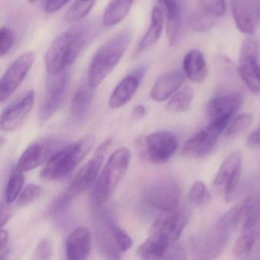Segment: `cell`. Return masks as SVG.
<instances>
[{
	"label": "cell",
	"mask_w": 260,
	"mask_h": 260,
	"mask_svg": "<svg viewBox=\"0 0 260 260\" xmlns=\"http://www.w3.org/2000/svg\"><path fill=\"white\" fill-rule=\"evenodd\" d=\"M94 22H84L57 36L45 55L48 74H57L69 69L98 31Z\"/></svg>",
	"instance_id": "1"
},
{
	"label": "cell",
	"mask_w": 260,
	"mask_h": 260,
	"mask_svg": "<svg viewBox=\"0 0 260 260\" xmlns=\"http://www.w3.org/2000/svg\"><path fill=\"white\" fill-rule=\"evenodd\" d=\"M128 28L122 30L102 45L89 63L87 83L92 89L98 88L119 63L132 42Z\"/></svg>",
	"instance_id": "2"
},
{
	"label": "cell",
	"mask_w": 260,
	"mask_h": 260,
	"mask_svg": "<svg viewBox=\"0 0 260 260\" xmlns=\"http://www.w3.org/2000/svg\"><path fill=\"white\" fill-rule=\"evenodd\" d=\"M112 143V139H108L100 144L93 157L79 170L69 186L54 201L51 207V213L55 214L64 211L76 198L86 192L95 183L105 154Z\"/></svg>",
	"instance_id": "3"
},
{
	"label": "cell",
	"mask_w": 260,
	"mask_h": 260,
	"mask_svg": "<svg viewBox=\"0 0 260 260\" xmlns=\"http://www.w3.org/2000/svg\"><path fill=\"white\" fill-rule=\"evenodd\" d=\"M95 142L93 135H86L56 152L41 171L40 178L46 182L63 179L83 160Z\"/></svg>",
	"instance_id": "4"
},
{
	"label": "cell",
	"mask_w": 260,
	"mask_h": 260,
	"mask_svg": "<svg viewBox=\"0 0 260 260\" xmlns=\"http://www.w3.org/2000/svg\"><path fill=\"white\" fill-rule=\"evenodd\" d=\"M130 160L131 152L126 147L118 149L111 155L94 184L92 199L95 205H103L109 201L125 176Z\"/></svg>",
	"instance_id": "5"
},
{
	"label": "cell",
	"mask_w": 260,
	"mask_h": 260,
	"mask_svg": "<svg viewBox=\"0 0 260 260\" xmlns=\"http://www.w3.org/2000/svg\"><path fill=\"white\" fill-rule=\"evenodd\" d=\"M71 82L69 69L57 74H48L45 95L39 108V119L44 123L61 107L68 94Z\"/></svg>",
	"instance_id": "6"
},
{
	"label": "cell",
	"mask_w": 260,
	"mask_h": 260,
	"mask_svg": "<svg viewBox=\"0 0 260 260\" xmlns=\"http://www.w3.org/2000/svg\"><path fill=\"white\" fill-rule=\"evenodd\" d=\"M138 145L141 155L150 162L162 164L167 162L177 150L178 140L171 132H158L141 139Z\"/></svg>",
	"instance_id": "7"
},
{
	"label": "cell",
	"mask_w": 260,
	"mask_h": 260,
	"mask_svg": "<svg viewBox=\"0 0 260 260\" xmlns=\"http://www.w3.org/2000/svg\"><path fill=\"white\" fill-rule=\"evenodd\" d=\"M230 232L218 221L202 235L191 240V250L196 258L211 259L220 255L228 243Z\"/></svg>",
	"instance_id": "8"
},
{
	"label": "cell",
	"mask_w": 260,
	"mask_h": 260,
	"mask_svg": "<svg viewBox=\"0 0 260 260\" xmlns=\"http://www.w3.org/2000/svg\"><path fill=\"white\" fill-rule=\"evenodd\" d=\"M180 187L173 179H162L149 185L144 190L145 202L160 211L176 210L180 200Z\"/></svg>",
	"instance_id": "9"
},
{
	"label": "cell",
	"mask_w": 260,
	"mask_h": 260,
	"mask_svg": "<svg viewBox=\"0 0 260 260\" xmlns=\"http://www.w3.org/2000/svg\"><path fill=\"white\" fill-rule=\"evenodd\" d=\"M258 57L256 42L249 38L245 39L240 48L238 73L246 86L255 93L260 92V64Z\"/></svg>",
	"instance_id": "10"
},
{
	"label": "cell",
	"mask_w": 260,
	"mask_h": 260,
	"mask_svg": "<svg viewBox=\"0 0 260 260\" xmlns=\"http://www.w3.org/2000/svg\"><path fill=\"white\" fill-rule=\"evenodd\" d=\"M60 144L55 138H45L30 144L19 158L16 170L21 173L30 171L48 162L60 150Z\"/></svg>",
	"instance_id": "11"
},
{
	"label": "cell",
	"mask_w": 260,
	"mask_h": 260,
	"mask_svg": "<svg viewBox=\"0 0 260 260\" xmlns=\"http://www.w3.org/2000/svg\"><path fill=\"white\" fill-rule=\"evenodd\" d=\"M36 56L33 53H25L18 57L10 67L0 80V101H7L22 84L34 63Z\"/></svg>",
	"instance_id": "12"
},
{
	"label": "cell",
	"mask_w": 260,
	"mask_h": 260,
	"mask_svg": "<svg viewBox=\"0 0 260 260\" xmlns=\"http://www.w3.org/2000/svg\"><path fill=\"white\" fill-rule=\"evenodd\" d=\"M224 127L216 123H210L205 130L198 132L190 138L182 150V155L188 157H202L214 147Z\"/></svg>",
	"instance_id": "13"
},
{
	"label": "cell",
	"mask_w": 260,
	"mask_h": 260,
	"mask_svg": "<svg viewBox=\"0 0 260 260\" xmlns=\"http://www.w3.org/2000/svg\"><path fill=\"white\" fill-rule=\"evenodd\" d=\"M232 14L240 32L255 34L259 23L258 0H232Z\"/></svg>",
	"instance_id": "14"
},
{
	"label": "cell",
	"mask_w": 260,
	"mask_h": 260,
	"mask_svg": "<svg viewBox=\"0 0 260 260\" xmlns=\"http://www.w3.org/2000/svg\"><path fill=\"white\" fill-rule=\"evenodd\" d=\"M34 103L35 92L30 90L20 100L7 107L1 115V130L7 132L16 130L31 112Z\"/></svg>",
	"instance_id": "15"
},
{
	"label": "cell",
	"mask_w": 260,
	"mask_h": 260,
	"mask_svg": "<svg viewBox=\"0 0 260 260\" xmlns=\"http://www.w3.org/2000/svg\"><path fill=\"white\" fill-rule=\"evenodd\" d=\"M146 71V67H141L121 80L109 98V107L113 109H119L128 103L139 88Z\"/></svg>",
	"instance_id": "16"
},
{
	"label": "cell",
	"mask_w": 260,
	"mask_h": 260,
	"mask_svg": "<svg viewBox=\"0 0 260 260\" xmlns=\"http://www.w3.org/2000/svg\"><path fill=\"white\" fill-rule=\"evenodd\" d=\"M186 225V218L176 210L161 211L152 224L150 234H158L168 238L172 243L177 241Z\"/></svg>",
	"instance_id": "17"
},
{
	"label": "cell",
	"mask_w": 260,
	"mask_h": 260,
	"mask_svg": "<svg viewBox=\"0 0 260 260\" xmlns=\"http://www.w3.org/2000/svg\"><path fill=\"white\" fill-rule=\"evenodd\" d=\"M242 95L231 92L211 100L207 106V114L211 121L217 119L231 120L242 104Z\"/></svg>",
	"instance_id": "18"
},
{
	"label": "cell",
	"mask_w": 260,
	"mask_h": 260,
	"mask_svg": "<svg viewBox=\"0 0 260 260\" xmlns=\"http://www.w3.org/2000/svg\"><path fill=\"white\" fill-rule=\"evenodd\" d=\"M260 249V223L252 226L242 228L237 238L233 255L237 258H247L258 253Z\"/></svg>",
	"instance_id": "19"
},
{
	"label": "cell",
	"mask_w": 260,
	"mask_h": 260,
	"mask_svg": "<svg viewBox=\"0 0 260 260\" xmlns=\"http://www.w3.org/2000/svg\"><path fill=\"white\" fill-rule=\"evenodd\" d=\"M185 76L179 71H171L161 76L150 91L152 100L161 103L170 98L183 84Z\"/></svg>",
	"instance_id": "20"
},
{
	"label": "cell",
	"mask_w": 260,
	"mask_h": 260,
	"mask_svg": "<svg viewBox=\"0 0 260 260\" xmlns=\"http://www.w3.org/2000/svg\"><path fill=\"white\" fill-rule=\"evenodd\" d=\"M91 235L84 226L76 228L67 240L66 256L70 260H81L90 253Z\"/></svg>",
	"instance_id": "21"
},
{
	"label": "cell",
	"mask_w": 260,
	"mask_h": 260,
	"mask_svg": "<svg viewBox=\"0 0 260 260\" xmlns=\"http://www.w3.org/2000/svg\"><path fill=\"white\" fill-rule=\"evenodd\" d=\"M167 19V34L169 43L175 45L182 28V13L177 0H157Z\"/></svg>",
	"instance_id": "22"
},
{
	"label": "cell",
	"mask_w": 260,
	"mask_h": 260,
	"mask_svg": "<svg viewBox=\"0 0 260 260\" xmlns=\"http://www.w3.org/2000/svg\"><path fill=\"white\" fill-rule=\"evenodd\" d=\"M185 77L194 83L204 81L208 75V66L205 56L199 50H191L185 54L183 60Z\"/></svg>",
	"instance_id": "23"
},
{
	"label": "cell",
	"mask_w": 260,
	"mask_h": 260,
	"mask_svg": "<svg viewBox=\"0 0 260 260\" xmlns=\"http://www.w3.org/2000/svg\"><path fill=\"white\" fill-rule=\"evenodd\" d=\"M172 242L167 237L158 234H150L148 238L140 245L137 253L145 259L165 258Z\"/></svg>",
	"instance_id": "24"
},
{
	"label": "cell",
	"mask_w": 260,
	"mask_h": 260,
	"mask_svg": "<svg viewBox=\"0 0 260 260\" xmlns=\"http://www.w3.org/2000/svg\"><path fill=\"white\" fill-rule=\"evenodd\" d=\"M164 28V11L160 7H153L150 26L137 48V53L144 52L159 41Z\"/></svg>",
	"instance_id": "25"
},
{
	"label": "cell",
	"mask_w": 260,
	"mask_h": 260,
	"mask_svg": "<svg viewBox=\"0 0 260 260\" xmlns=\"http://www.w3.org/2000/svg\"><path fill=\"white\" fill-rule=\"evenodd\" d=\"M135 0H111L103 16V24L112 27L122 22L132 10Z\"/></svg>",
	"instance_id": "26"
},
{
	"label": "cell",
	"mask_w": 260,
	"mask_h": 260,
	"mask_svg": "<svg viewBox=\"0 0 260 260\" xmlns=\"http://www.w3.org/2000/svg\"><path fill=\"white\" fill-rule=\"evenodd\" d=\"M93 90L88 83L77 88L71 101V114L75 119H83L87 115L93 99Z\"/></svg>",
	"instance_id": "27"
},
{
	"label": "cell",
	"mask_w": 260,
	"mask_h": 260,
	"mask_svg": "<svg viewBox=\"0 0 260 260\" xmlns=\"http://www.w3.org/2000/svg\"><path fill=\"white\" fill-rule=\"evenodd\" d=\"M240 167H242L241 153L239 151L234 152L225 159L221 167L219 169L214 179V185L224 188L230 178L235 173L236 170Z\"/></svg>",
	"instance_id": "28"
},
{
	"label": "cell",
	"mask_w": 260,
	"mask_h": 260,
	"mask_svg": "<svg viewBox=\"0 0 260 260\" xmlns=\"http://www.w3.org/2000/svg\"><path fill=\"white\" fill-rule=\"evenodd\" d=\"M260 223V193H255L244 199L242 228Z\"/></svg>",
	"instance_id": "29"
},
{
	"label": "cell",
	"mask_w": 260,
	"mask_h": 260,
	"mask_svg": "<svg viewBox=\"0 0 260 260\" xmlns=\"http://www.w3.org/2000/svg\"><path fill=\"white\" fill-rule=\"evenodd\" d=\"M96 0H76L65 13L63 20L67 23H74L84 19L93 8Z\"/></svg>",
	"instance_id": "30"
},
{
	"label": "cell",
	"mask_w": 260,
	"mask_h": 260,
	"mask_svg": "<svg viewBox=\"0 0 260 260\" xmlns=\"http://www.w3.org/2000/svg\"><path fill=\"white\" fill-rule=\"evenodd\" d=\"M193 97L194 91L191 87L183 88L170 99L167 104V109L174 112H185L191 106Z\"/></svg>",
	"instance_id": "31"
},
{
	"label": "cell",
	"mask_w": 260,
	"mask_h": 260,
	"mask_svg": "<svg viewBox=\"0 0 260 260\" xmlns=\"http://www.w3.org/2000/svg\"><path fill=\"white\" fill-rule=\"evenodd\" d=\"M110 217L109 218V226L112 239L121 252H126L133 244L132 238Z\"/></svg>",
	"instance_id": "32"
},
{
	"label": "cell",
	"mask_w": 260,
	"mask_h": 260,
	"mask_svg": "<svg viewBox=\"0 0 260 260\" xmlns=\"http://www.w3.org/2000/svg\"><path fill=\"white\" fill-rule=\"evenodd\" d=\"M188 199L191 205L202 206L210 202L211 194L203 182L196 181L188 191Z\"/></svg>",
	"instance_id": "33"
},
{
	"label": "cell",
	"mask_w": 260,
	"mask_h": 260,
	"mask_svg": "<svg viewBox=\"0 0 260 260\" xmlns=\"http://www.w3.org/2000/svg\"><path fill=\"white\" fill-rule=\"evenodd\" d=\"M25 183V176L21 172L15 173L10 177L6 189V203L10 205L19 198Z\"/></svg>",
	"instance_id": "34"
},
{
	"label": "cell",
	"mask_w": 260,
	"mask_h": 260,
	"mask_svg": "<svg viewBox=\"0 0 260 260\" xmlns=\"http://www.w3.org/2000/svg\"><path fill=\"white\" fill-rule=\"evenodd\" d=\"M252 123V115L249 114H242L231 121L225 132V136L232 138L242 135L250 127Z\"/></svg>",
	"instance_id": "35"
},
{
	"label": "cell",
	"mask_w": 260,
	"mask_h": 260,
	"mask_svg": "<svg viewBox=\"0 0 260 260\" xmlns=\"http://www.w3.org/2000/svg\"><path fill=\"white\" fill-rule=\"evenodd\" d=\"M200 10L213 17H221L226 13L225 0H199Z\"/></svg>",
	"instance_id": "36"
},
{
	"label": "cell",
	"mask_w": 260,
	"mask_h": 260,
	"mask_svg": "<svg viewBox=\"0 0 260 260\" xmlns=\"http://www.w3.org/2000/svg\"><path fill=\"white\" fill-rule=\"evenodd\" d=\"M215 17L207 14L202 10L193 14L191 19V28L198 32L208 31L215 24Z\"/></svg>",
	"instance_id": "37"
},
{
	"label": "cell",
	"mask_w": 260,
	"mask_h": 260,
	"mask_svg": "<svg viewBox=\"0 0 260 260\" xmlns=\"http://www.w3.org/2000/svg\"><path fill=\"white\" fill-rule=\"evenodd\" d=\"M42 193V188L40 185L36 184H29L21 192L18 198L17 205L19 207L25 206L37 200Z\"/></svg>",
	"instance_id": "38"
},
{
	"label": "cell",
	"mask_w": 260,
	"mask_h": 260,
	"mask_svg": "<svg viewBox=\"0 0 260 260\" xmlns=\"http://www.w3.org/2000/svg\"><path fill=\"white\" fill-rule=\"evenodd\" d=\"M15 34L9 27H2L0 31V56L8 54L15 42Z\"/></svg>",
	"instance_id": "39"
},
{
	"label": "cell",
	"mask_w": 260,
	"mask_h": 260,
	"mask_svg": "<svg viewBox=\"0 0 260 260\" xmlns=\"http://www.w3.org/2000/svg\"><path fill=\"white\" fill-rule=\"evenodd\" d=\"M54 253V246L52 242L48 239H43L39 242L35 251L34 258L36 259L46 260L52 257Z\"/></svg>",
	"instance_id": "40"
},
{
	"label": "cell",
	"mask_w": 260,
	"mask_h": 260,
	"mask_svg": "<svg viewBox=\"0 0 260 260\" xmlns=\"http://www.w3.org/2000/svg\"><path fill=\"white\" fill-rule=\"evenodd\" d=\"M71 0H48L45 6V13H54L61 10Z\"/></svg>",
	"instance_id": "41"
},
{
	"label": "cell",
	"mask_w": 260,
	"mask_h": 260,
	"mask_svg": "<svg viewBox=\"0 0 260 260\" xmlns=\"http://www.w3.org/2000/svg\"><path fill=\"white\" fill-rule=\"evenodd\" d=\"M246 144L249 147H255L260 145V127L255 129L248 136Z\"/></svg>",
	"instance_id": "42"
},
{
	"label": "cell",
	"mask_w": 260,
	"mask_h": 260,
	"mask_svg": "<svg viewBox=\"0 0 260 260\" xmlns=\"http://www.w3.org/2000/svg\"><path fill=\"white\" fill-rule=\"evenodd\" d=\"M146 109L142 105L137 106L132 111V118L133 120H141L145 116Z\"/></svg>",
	"instance_id": "43"
},
{
	"label": "cell",
	"mask_w": 260,
	"mask_h": 260,
	"mask_svg": "<svg viewBox=\"0 0 260 260\" xmlns=\"http://www.w3.org/2000/svg\"><path fill=\"white\" fill-rule=\"evenodd\" d=\"M9 240H10V234L7 230L3 228L0 233V251L4 250L6 248L8 247Z\"/></svg>",
	"instance_id": "44"
},
{
	"label": "cell",
	"mask_w": 260,
	"mask_h": 260,
	"mask_svg": "<svg viewBox=\"0 0 260 260\" xmlns=\"http://www.w3.org/2000/svg\"><path fill=\"white\" fill-rule=\"evenodd\" d=\"M11 217V212L7 206H2V217H1V226L2 228L8 223L9 220Z\"/></svg>",
	"instance_id": "45"
},
{
	"label": "cell",
	"mask_w": 260,
	"mask_h": 260,
	"mask_svg": "<svg viewBox=\"0 0 260 260\" xmlns=\"http://www.w3.org/2000/svg\"><path fill=\"white\" fill-rule=\"evenodd\" d=\"M258 19H259V24H260V0H258Z\"/></svg>",
	"instance_id": "46"
},
{
	"label": "cell",
	"mask_w": 260,
	"mask_h": 260,
	"mask_svg": "<svg viewBox=\"0 0 260 260\" xmlns=\"http://www.w3.org/2000/svg\"><path fill=\"white\" fill-rule=\"evenodd\" d=\"M4 145V138H1V147Z\"/></svg>",
	"instance_id": "47"
},
{
	"label": "cell",
	"mask_w": 260,
	"mask_h": 260,
	"mask_svg": "<svg viewBox=\"0 0 260 260\" xmlns=\"http://www.w3.org/2000/svg\"><path fill=\"white\" fill-rule=\"evenodd\" d=\"M28 1H29V2H31V3H35V2H37L38 0H28Z\"/></svg>",
	"instance_id": "48"
}]
</instances>
